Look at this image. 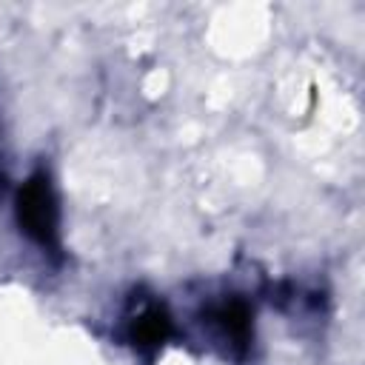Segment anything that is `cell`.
Instances as JSON below:
<instances>
[{"instance_id":"obj_1","label":"cell","mask_w":365,"mask_h":365,"mask_svg":"<svg viewBox=\"0 0 365 365\" xmlns=\"http://www.w3.org/2000/svg\"><path fill=\"white\" fill-rule=\"evenodd\" d=\"M20 222L26 225V231L46 242H54V200H51V188L48 180L43 174H34L26 188L20 191Z\"/></svg>"},{"instance_id":"obj_2","label":"cell","mask_w":365,"mask_h":365,"mask_svg":"<svg viewBox=\"0 0 365 365\" xmlns=\"http://www.w3.org/2000/svg\"><path fill=\"white\" fill-rule=\"evenodd\" d=\"M165 331H168V319H165L157 308L145 311V314L137 319V339H140V342L154 345V342H160V339L165 336Z\"/></svg>"}]
</instances>
